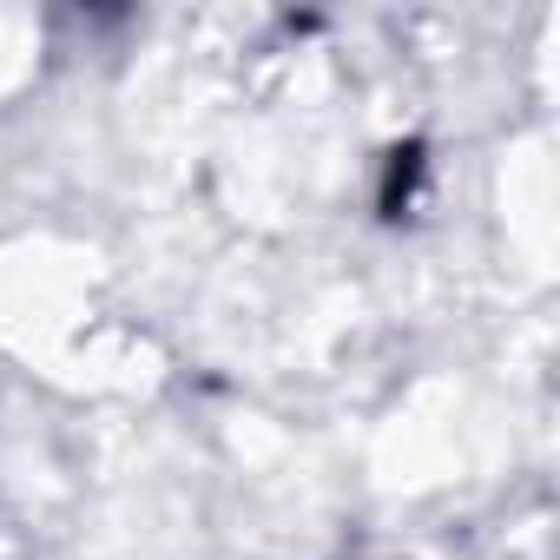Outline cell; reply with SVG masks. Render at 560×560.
I'll use <instances>...</instances> for the list:
<instances>
[{"label":"cell","instance_id":"cell-1","mask_svg":"<svg viewBox=\"0 0 560 560\" xmlns=\"http://www.w3.org/2000/svg\"><path fill=\"white\" fill-rule=\"evenodd\" d=\"M416 178H422V145H402V152L389 159V191H383V211H389V218H402V198L416 191Z\"/></svg>","mask_w":560,"mask_h":560}]
</instances>
